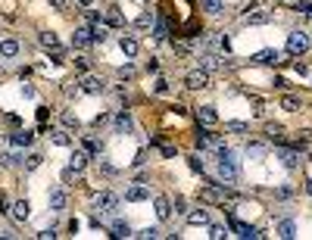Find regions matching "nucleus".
<instances>
[{
  "label": "nucleus",
  "instance_id": "f257e3e1",
  "mask_svg": "<svg viewBox=\"0 0 312 240\" xmlns=\"http://www.w3.org/2000/svg\"><path fill=\"white\" fill-rule=\"evenodd\" d=\"M215 159H218V178H222V184H237V178H241V169H237L234 153L228 150V147L218 143V147H215Z\"/></svg>",
  "mask_w": 312,
  "mask_h": 240
},
{
  "label": "nucleus",
  "instance_id": "f03ea898",
  "mask_svg": "<svg viewBox=\"0 0 312 240\" xmlns=\"http://www.w3.org/2000/svg\"><path fill=\"white\" fill-rule=\"evenodd\" d=\"M78 87H81V94H91V97H94V94H103V90H106V81H103L100 75H91V72H84V75L78 78Z\"/></svg>",
  "mask_w": 312,
  "mask_h": 240
},
{
  "label": "nucleus",
  "instance_id": "7ed1b4c3",
  "mask_svg": "<svg viewBox=\"0 0 312 240\" xmlns=\"http://www.w3.org/2000/svg\"><path fill=\"white\" fill-rule=\"evenodd\" d=\"M94 209H97L100 215L116 212V209H119V197H116L113 190H103V194H97V200H94Z\"/></svg>",
  "mask_w": 312,
  "mask_h": 240
},
{
  "label": "nucleus",
  "instance_id": "20e7f679",
  "mask_svg": "<svg viewBox=\"0 0 312 240\" xmlns=\"http://www.w3.org/2000/svg\"><path fill=\"white\" fill-rule=\"evenodd\" d=\"M309 34L303 31V28H297V31H290L287 34V53H306L309 50Z\"/></svg>",
  "mask_w": 312,
  "mask_h": 240
},
{
  "label": "nucleus",
  "instance_id": "39448f33",
  "mask_svg": "<svg viewBox=\"0 0 312 240\" xmlns=\"http://www.w3.org/2000/svg\"><path fill=\"white\" fill-rule=\"evenodd\" d=\"M113 131L116 134H135V119L128 109H119V113L113 116Z\"/></svg>",
  "mask_w": 312,
  "mask_h": 240
},
{
  "label": "nucleus",
  "instance_id": "423d86ee",
  "mask_svg": "<svg viewBox=\"0 0 312 240\" xmlns=\"http://www.w3.org/2000/svg\"><path fill=\"white\" fill-rule=\"evenodd\" d=\"M185 87H188V90H203V87H209V72H206V69L188 72V75H185Z\"/></svg>",
  "mask_w": 312,
  "mask_h": 240
},
{
  "label": "nucleus",
  "instance_id": "0eeeda50",
  "mask_svg": "<svg viewBox=\"0 0 312 240\" xmlns=\"http://www.w3.org/2000/svg\"><path fill=\"white\" fill-rule=\"evenodd\" d=\"M225 197H228V190H225V184H218V181L200 190V200L203 203H225Z\"/></svg>",
  "mask_w": 312,
  "mask_h": 240
},
{
  "label": "nucleus",
  "instance_id": "6e6552de",
  "mask_svg": "<svg viewBox=\"0 0 312 240\" xmlns=\"http://www.w3.org/2000/svg\"><path fill=\"white\" fill-rule=\"evenodd\" d=\"M119 47H122V53H125V60H135L138 53H141V41L135 38V34H122V38H119Z\"/></svg>",
  "mask_w": 312,
  "mask_h": 240
},
{
  "label": "nucleus",
  "instance_id": "1a4fd4ad",
  "mask_svg": "<svg viewBox=\"0 0 312 240\" xmlns=\"http://www.w3.org/2000/svg\"><path fill=\"white\" fill-rule=\"evenodd\" d=\"M272 19H275L272 10H250V13H244V22L247 25H269Z\"/></svg>",
  "mask_w": 312,
  "mask_h": 240
},
{
  "label": "nucleus",
  "instance_id": "9d476101",
  "mask_svg": "<svg viewBox=\"0 0 312 240\" xmlns=\"http://www.w3.org/2000/svg\"><path fill=\"white\" fill-rule=\"evenodd\" d=\"M153 209H156V218H159V221H169V218H172V200H169L166 194L153 197Z\"/></svg>",
  "mask_w": 312,
  "mask_h": 240
},
{
  "label": "nucleus",
  "instance_id": "9b49d317",
  "mask_svg": "<svg viewBox=\"0 0 312 240\" xmlns=\"http://www.w3.org/2000/svg\"><path fill=\"white\" fill-rule=\"evenodd\" d=\"M256 63H259V66H278V63H287V53H281V50H262L259 57H256Z\"/></svg>",
  "mask_w": 312,
  "mask_h": 240
},
{
  "label": "nucleus",
  "instance_id": "f8f14e48",
  "mask_svg": "<svg viewBox=\"0 0 312 240\" xmlns=\"http://www.w3.org/2000/svg\"><path fill=\"white\" fill-rule=\"evenodd\" d=\"M278 159H281V165H284L287 172H297V169H300V153H297V150H284V147H281Z\"/></svg>",
  "mask_w": 312,
  "mask_h": 240
},
{
  "label": "nucleus",
  "instance_id": "ddd939ff",
  "mask_svg": "<svg viewBox=\"0 0 312 240\" xmlns=\"http://www.w3.org/2000/svg\"><path fill=\"white\" fill-rule=\"evenodd\" d=\"M275 237H281V240H293V237H297V225H293V218H281L278 225H275Z\"/></svg>",
  "mask_w": 312,
  "mask_h": 240
},
{
  "label": "nucleus",
  "instance_id": "4468645a",
  "mask_svg": "<svg viewBox=\"0 0 312 240\" xmlns=\"http://www.w3.org/2000/svg\"><path fill=\"white\" fill-rule=\"evenodd\" d=\"M231 231H237V237H247V240H256V237H262L259 228H253V225H244V221H237L231 218Z\"/></svg>",
  "mask_w": 312,
  "mask_h": 240
},
{
  "label": "nucleus",
  "instance_id": "2eb2a0df",
  "mask_svg": "<svg viewBox=\"0 0 312 240\" xmlns=\"http://www.w3.org/2000/svg\"><path fill=\"white\" fill-rule=\"evenodd\" d=\"M19 41H16V38H4V41H0V60H16V57H19Z\"/></svg>",
  "mask_w": 312,
  "mask_h": 240
},
{
  "label": "nucleus",
  "instance_id": "dca6fc26",
  "mask_svg": "<svg viewBox=\"0 0 312 240\" xmlns=\"http://www.w3.org/2000/svg\"><path fill=\"white\" fill-rule=\"evenodd\" d=\"M185 218L191 228H203V225H209V209H191V212H185Z\"/></svg>",
  "mask_w": 312,
  "mask_h": 240
},
{
  "label": "nucleus",
  "instance_id": "f3484780",
  "mask_svg": "<svg viewBox=\"0 0 312 240\" xmlns=\"http://www.w3.org/2000/svg\"><path fill=\"white\" fill-rule=\"evenodd\" d=\"M66 194L63 190H50L47 194V206H50V212H66Z\"/></svg>",
  "mask_w": 312,
  "mask_h": 240
},
{
  "label": "nucleus",
  "instance_id": "a211bd4d",
  "mask_svg": "<svg viewBox=\"0 0 312 240\" xmlns=\"http://www.w3.org/2000/svg\"><path fill=\"white\" fill-rule=\"evenodd\" d=\"M197 122H200V125H206V128H212V125L218 122L215 106H200V109H197Z\"/></svg>",
  "mask_w": 312,
  "mask_h": 240
},
{
  "label": "nucleus",
  "instance_id": "6ab92c4d",
  "mask_svg": "<svg viewBox=\"0 0 312 240\" xmlns=\"http://www.w3.org/2000/svg\"><path fill=\"white\" fill-rule=\"evenodd\" d=\"M147 197H150V190H147L141 181H138V184H131V187L125 190V200H128V203H144Z\"/></svg>",
  "mask_w": 312,
  "mask_h": 240
},
{
  "label": "nucleus",
  "instance_id": "aec40b11",
  "mask_svg": "<svg viewBox=\"0 0 312 240\" xmlns=\"http://www.w3.org/2000/svg\"><path fill=\"white\" fill-rule=\"evenodd\" d=\"M265 137H269L272 143H284V125H281V122H269V125H265Z\"/></svg>",
  "mask_w": 312,
  "mask_h": 240
},
{
  "label": "nucleus",
  "instance_id": "412c9836",
  "mask_svg": "<svg viewBox=\"0 0 312 240\" xmlns=\"http://www.w3.org/2000/svg\"><path fill=\"white\" fill-rule=\"evenodd\" d=\"M10 209H13V218H16V221H25V218L31 215V203H28V200H16Z\"/></svg>",
  "mask_w": 312,
  "mask_h": 240
},
{
  "label": "nucleus",
  "instance_id": "4be33fe9",
  "mask_svg": "<svg viewBox=\"0 0 312 240\" xmlns=\"http://www.w3.org/2000/svg\"><path fill=\"white\" fill-rule=\"evenodd\" d=\"M109 237H116V240L131 237V225H128L125 218H116V221H113V228H109Z\"/></svg>",
  "mask_w": 312,
  "mask_h": 240
},
{
  "label": "nucleus",
  "instance_id": "5701e85b",
  "mask_svg": "<svg viewBox=\"0 0 312 240\" xmlns=\"http://www.w3.org/2000/svg\"><path fill=\"white\" fill-rule=\"evenodd\" d=\"M87 44H94V41H91V28L87 25L75 28V34H72V47H87Z\"/></svg>",
  "mask_w": 312,
  "mask_h": 240
},
{
  "label": "nucleus",
  "instance_id": "b1692460",
  "mask_svg": "<svg viewBox=\"0 0 312 240\" xmlns=\"http://www.w3.org/2000/svg\"><path fill=\"white\" fill-rule=\"evenodd\" d=\"M38 44H41L44 50H57V47H60L57 31H41V34H38Z\"/></svg>",
  "mask_w": 312,
  "mask_h": 240
},
{
  "label": "nucleus",
  "instance_id": "393cba45",
  "mask_svg": "<svg viewBox=\"0 0 312 240\" xmlns=\"http://www.w3.org/2000/svg\"><path fill=\"white\" fill-rule=\"evenodd\" d=\"M278 106L284 109V113H300V109H303V103H300V97H293V94H284Z\"/></svg>",
  "mask_w": 312,
  "mask_h": 240
},
{
  "label": "nucleus",
  "instance_id": "a878e982",
  "mask_svg": "<svg viewBox=\"0 0 312 240\" xmlns=\"http://www.w3.org/2000/svg\"><path fill=\"white\" fill-rule=\"evenodd\" d=\"M69 165H72L75 172H84V169H87V150H75V153L69 156Z\"/></svg>",
  "mask_w": 312,
  "mask_h": 240
},
{
  "label": "nucleus",
  "instance_id": "bb28decb",
  "mask_svg": "<svg viewBox=\"0 0 312 240\" xmlns=\"http://www.w3.org/2000/svg\"><path fill=\"white\" fill-rule=\"evenodd\" d=\"M200 7H203L209 16H222V13H225V4H222V0H200Z\"/></svg>",
  "mask_w": 312,
  "mask_h": 240
},
{
  "label": "nucleus",
  "instance_id": "cd10ccee",
  "mask_svg": "<svg viewBox=\"0 0 312 240\" xmlns=\"http://www.w3.org/2000/svg\"><path fill=\"white\" fill-rule=\"evenodd\" d=\"M218 66H222V60H218L215 53H203V57H200V69L212 72V69H218Z\"/></svg>",
  "mask_w": 312,
  "mask_h": 240
},
{
  "label": "nucleus",
  "instance_id": "c85d7f7f",
  "mask_svg": "<svg viewBox=\"0 0 312 240\" xmlns=\"http://www.w3.org/2000/svg\"><path fill=\"white\" fill-rule=\"evenodd\" d=\"M50 137H53V143H57V147H72V134H69V128H60V131H53Z\"/></svg>",
  "mask_w": 312,
  "mask_h": 240
},
{
  "label": "nucleus",
  "instance_id": "c756f323",
  "mask_svg": "<svg viewBox=\"0 0 312 240\" xmlns=\"http://www.w3.org/2000/svg\"><path fill=\"white\" fill-rule=\"evenodd\" d=\"M153 22H156V16H153L150 10H144V13L138 16V19H135V28H150Z\"/></svg>",
  "mask_w": 312,
  "mask_h": 240
},
{
  "label": "nucleus",
  "instance_id": "7c9ffc66",
  "mask_svg": "<svg viewBox=\"0 0 312 240\" xmlns=\"http://www.w3.org/2000/svg\"><path fill=\"white\" fill-rule=\"evenodd\" d=\"M31 140H34V131H16V134H13V143H16V147H31Z\"/></svg>",
  "mask_w": 312,
  "mask_h": 240
},
{
  "label": "nucleus",
  "instance_id": "2f4dec72",
  "mask_svg": "<svg viewBox=\"0 0 312 240\" xmlns=\"http://www.w3.org/2000/svg\"><path fill=\"white\" fill-rule=\"evenodd\" d=\"M60 122H63V128H69V131H75V128H78V116H72L69 109L60 113Z\"/></svg>",
  "mask_w": 312,
  "mask_h": 240
},
{
  "label": "nucleus",
  "instance_id": "473e14b6",
  "mask_svg": "<svg viewBox=\"0 0 312 240\" xmlns=\"http://www.w3.org/2000/svg\"><path fill=\"white\" fill-rule=\"evenodd\" d=\"M225 131H231V134H247L250 125H247V122H225Z\"/></svg>",
  "mask_w": 312,
  "mask_h": 240
},
{
  "label": "nucleus",
  "instance_id": "72a5a7b5",
  "mask_svg": "<svg viewBox=\"0 0 312 240\" xmlns=\"http://www.w3.org/2000/svg\"><path fill=\"white\" fill-rule=\"evenodd\" d=\"M109 38V31L103 28V25H97V28H91V41H94V44H103Z\"/></svg>",
  "mask_w": 312,
  "mask_h": 240
},
{
  "label": "nucleus",
  "instance_id": "f704fd0d",
  "mask_svg": "<svg viewBox=\"0 0 312 240\" xmlns=\"http://www.w3.org/2000/svg\"><path fill=\"white\" fill-rule=\"evenodd\" d=\"M131 237H141V240H156V237H162V231H159V228H144V231H138V234H131Z\"/></svg>",
  "mask_w": 312,
  "mask_h": 240
},
{
  "label": "nucleus",
  "instance_id": "c9c22d12",
  "mask_svg": "<svg viewBox=\"0 0 312 240\" xmlns=\"http://www.w3.org/2000/svg\"><path fill=\"white\" fill-rule=\"evenodd\" d=\"M169 90H172V87H169V81H166V78H156V81H153V94H159V97H166Z\"/></svg>",
  "mask_w": 312,
  "mask_h": 240
},
{
  "label": "nucleus",
  "instance_id": "e433bc0d",
  "mask_svg": "<svg viewBox=\"0 0 312 240\" xmlns=\"http://www.w3.org/2000/svg\"><path fill=\"white\" fill-rule=\"evenodd\" d=\"M81 143H84V150H87V153H103V143H100V140H94V137H84Z\"/></svg>",
  "mask_w": 312,
  "mask_h": 240
},
{
  "label": "nucleus",
  "instance_id": "4c0bfd02",
  "mask_svg": "<svg viewBox=\"0 0 312 240\" xmlns=\"http://www.w3.org/2000/svg\"><path fill=\"white\" fill-rule=\"evenodd\" d=\"M41 159H44L41 153H31V156H28V159L22 162V165H25V172H34V169H38V165H41Z\"/></svg>",
  "mask_w": 312,
  "mask_h": 240
},
{
  "label": "nucleus",
  "instance_id": "58836bf2",
  "mask_svg": "<svg viewBox=\"0 0 312 240\" xmlns=\"http://www.w3.org/2000/svg\"><path fill=\"white\" fill-rule=\"evenodd\" d=\"M166 34H169L166 22H153V38H156V41H166Z\"/></svg>",
  "mask_w": 312,
  "mask_h": 240
},
{
  "label": "nucleus",
  "instance_id": "ea45409f",
  "mask_svg": "<svg viewBox=\"0 0 312 240\" xmlns=\"http://www.w3.org/2000/svg\"><path fill=\"white\" fill-rule=\"evenodd\" d=\"M116 75H119L122 81H125V78H135V66H131V63H125V66H122V69L116 72Z\"/></svg>",
  "mask_w": 312,
  "mask_h": 240
},
{
  "label": "nucleus",
  "instance_id": "a19ab883",
  "mask_svg": "<svg viewBox=\"0 0 312 240\" xmlns=\"http://www.w3.org/2000/svg\"><path fill=\"white\" fill-rule=\"evenodd\" d=\"M225 234H228V231H225V225H209V237H212V240H222Z\"/></svg>",
  "mask_w": 312,
  "mask_h": 240
},
{
  "label": "nucleus",
  "instance_id": "79ce46f5",
  "mask_svg": "<svg viewBox=\"0 0 312 240\" xmlns=\"http://www.w3.org/2000/svg\"><path fill=\"white\" fill-rule=\"evenodd\" d=\"M106 22H109V25H122V16L116 13V7H113V10L106 13Z\"/></svg>",
  "mask_w": 312,
  "mask_h": 240
},
{
  "label": "nucleus",
  "instance_id": "37998d69",
  "mask_svg": "<svg viewBox=\"0 0 312 240\" xmlns=\"http://www.w3.org/2000/svg\"><path fill=\"white\" fill-rule=\"evenodd\" d=\"M253 106H256V109H253V116H256V119H262V116H265V103H262V100H253Z\"/></svg>",
  "mask_w": 312,
  "mask_h": 240
},
{
  "label": "nucleus",
  "instance_id": "c03bdc74",
  "mask_svg": "<svg viewBox=\"0 0 312 240\" xmlns=\"http://www.w3.org/2000/svg\"><path fill=\"white\" fill-rule=\"evenodd\" d=\"M188 162H191V169H194V172H200V175H203V159H200V156H191Z\"/></svg>",
  "mask_w": 312,
  "mask_h": 240
},
{
  "label": "nucleus",
  "instance_id": "a18cd8bd",
  "mask_svg": "<svg viewBox=\"0 0 312 240\" xmlns=\"http://www.w3.org/2000/svg\"><path fill=\"white\" fill-rule=\"evenodd\" d=\"M100 172H103V175H116V165L106 162V159H100Z\"/></svg>",
  "mask_w": 312,
  "mask_h": 240
},
{
  "label": "nucleus",
  "instance_id": "49530a36",
  "mask_svg": "<svg viewBox=\"0 0 312 240\" xmlns=\"http://www.w3.org/2000/svg\"><path fill=\"white\" fill-rule=\"evenodd\" d=\"M47 4H50L53 10H57V13H63V10L69 7V0H47Z\"/></svg>",
  "mask_w": 312,
  "mask_h": 240
},
{
  "label": "nucleus",
  "instance_id": "de8ad7c7",
  "mask_svg": "<svg viewBox=\"0 0 312 240\" xmlns=\"http://www.w3.org/2000/svg\"><path fill=\"white\" fill-rule=\"evenodd\" d=\"M81 94V87H78V81L75 84H66V97H78Z\"/></svg>",
  "mask_w": 312,
  "mask_h": 240
},
{
  "label": "nucleus",
  "instance_id": "09e8293b",
  "mask_svg": "<svg viewBox=\"0 0 312 240\" xmlns=\"http://www.w3.org/2000/svg\"><path fill=\"white\" fill-rule=\"evenodd\" d=\"M159 150H162V156H166V159L175 156V147H169V143H159Z\"/></svg>",
  "mask_w": 312,
  "mask_h": 240
},
{
  "label": "nucleus",
  "instance_id": "8fccbe9b",
  "mask_svg": "<svg viewBox=\"0 0 312 240\" xmlns=\"http://www.w3.org/2000/svg\"><path fill=\"white\" fill-rule=\"evenodd\" d=\"M175 212H178V215L188 212V209H185V197H175Z\"/></svg>",
  "mask_w": 312,
  "mask_h": 240
},
{
  "label": "nucleus",
  "instance_id": "3c124183",
  "mask_svg": "<svg viewBox=\"0 0 312 240\" xmlns=\"http://www.w3.org/2000/svg\"><path fill=\"white\" fill-rule=\"evenodd\" d=\"M293 72H297V75H306L309 66H306V63H293Z\"/></svg>",
  "mask_w": 312,
  "mask_h": 240
},
{
  "label": "nucleus",
  "instance_id": "603ef678",
  "mask_svg": "<svg viewBox=\"0 0 312 240\" xmlns=\"http://www.w3.org/2000/svg\"><path fill=\"white\" fill-rule=\"evenodd\" d=\"M109 122V113H100L97 119H94V128H100V125H106Z\"/></svg>",
  "mask_w": 312,
  "mask_h": 240
},
{
  "label": "nucleus",
  "instance_id": "864d4df0",
  "mask_svg": "<svg viewBox=\"0 0 312 240\" xmlns=\"http://www.w3.org/2000/svg\"><path fill=\"white\" fill-rule=\"evenodd\" d=\"M218 47H222V50H231V38H228V34H222V41H218Z\"/></svg>",
  "mask_w": 312,
  "mask_h": 240
},
{
  "label": "nucleus",
  "instance_id": "5fc2aeb1",
  "mask_svg": "<svg viewBox=\"0 0 312 240\" xmlns=\"http://www.w3.org/2000/svg\"><path fill=\"white\" fill-rule=\"evenodd\" d=\"M22 97H28V100L34 97V87H31V84H22Z\"/></svg>",
  "mask_w": 312,
  "mask_h": 240
},
{
  "label": "nucleus",
  "instance_id": "6e6d98bb",
  "mask_svg": "<svg viewBox=\"0 0 312 240\" xmlns=\"http://www.w3.org/2000/svg\"><path fill=\"white\" fill-rule=\"evenodd\" d=\"M147 72H159V63H156V57H150V63H147Z\"/></svg>",
  "mask_w": 312,
  "mask_h": 240
},
{
  "label": "nucleus",
  "instance_id": "4d7b16f0",
  "mask_svg": "<svg viewBox=\"0 0 312 240\" xmlns=\"http://www.w3.org/2000/svg\"><path fill=\"white\" fill-rule=\"evenodd\" d=\"M38 237H41V240H53V237H57V231H53V228H50V231H41Z\"/></svg>",
  "mask_w": 312,
  "mask_h": 240
},
{
  "label": "nucleus",
  "instance_id": "13d9d810",
  "mask_svg": "<svg viewBox=\"0 0 312 240\" xmlns=\"http://www.w3.org/2000/svg\"><path fill=\"white\" fill-rule=\"evenodd\" d=\"M75 66H78L81 72H87V60H84V57H75Z\"/></svg>",
  "mask_w": 312,
  "mask_h": 240
},
{
  "label": "nucleus",
  "instance_id": "bf43d9fd",
  "mask_svg": "<svg viewBox=\"0 0 312 240\" xmlns=\"http://www.w3.org/2000/svg\"><path fill=\"white\" fill-rule=\"evenodd\" d=\"M278 197H281V200H290V197H293V190H290V187H281V190H278Z\"/></svg>",
  "mask_w": 312,
  "mask_h": 240
},
{
  "label": "nucleus",
  "instance_id": "052dcab7",
  "mask_svg": "<svg viewBox=\"0 0 312 240\" xmlns=\"http://www.w3.org/2000/svg\"><path fill=\"white\" fill-rule=\"evenodd\" d=\"M306 194H309V197H312V178H309V181H306Z\"/></svg>",
  "mask_w": 312,
  "mask_h": 240
},
{
  "label": "nucleus",
  "instance_id": "680f3d73",
  "mask_svg": "<svg viewBox=\"0 0 312 240\" xmlns=\"http://www.w3.org/2000/svg\"><path fill=\"white\" fill-rule=\"evenodd\" d=\"M78 4H81V7H91V4H94V0H78Z\"/></svg>",
  "mask_w": 312,
  "mask_h": 240
}]
</instances>
